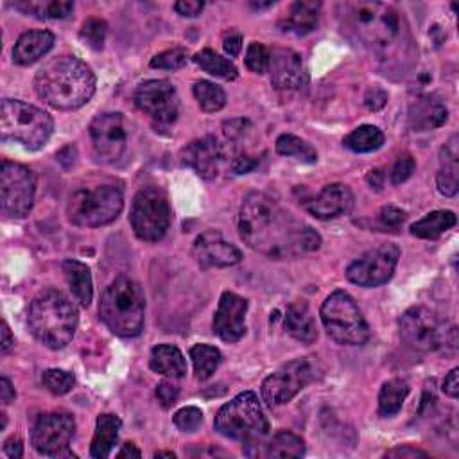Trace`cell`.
<instances>
[{"instance_id":"cell-38","label":"cell","mask_w":459,"mask_h":459,"mask_svg":"<svg viewBox=\"0 0 459 459\" xmlns=\"http://www.w3.org/2000/svg\"><path fill=\"white\" fill-rule=\"evenodd\" d=\"M276 153L287 158H296L305 164H314L318 160L316 149L294 135H282L276 140Z\"/></svg>"},{"instance_id":"cell-46","label":"cell","mask_w":459,"mask_h":459,"mask_svg":"<svg viewBox=\"0 0 459 459\" xmlns=\"http://www.w3.org/2000/svg\"><path fill=\"white\" fill-rule=\"evenodd\" d=\"M225 130V135L230 142H239L242 139H246V135L253 130L250 121H244V119H234V121H228L225 123L223 126Z\"/></svg>"},{"instance_id":"cell-29","label":"cell","mask_w":459,"mask_h":459,"mask_svg":"<svg viewBox=\"0 0 459 459\" xmlns=\"http://www.w3.org/2000/svg\"><path fill=\"white\" fill-rule=\"evenodd\" d=\"M12 6L17 12L40 21H64L74 12V3H67V0H21Z\"/></svg>"},{"instance_id":"cell-47","label":"cell","mask_w":459,"mask_h":459,"mask_svg":"<svg viewBox=\"0 0 459 459\" xmlns=\"http://www.w3.org/2000/svg\"><path fill=\"white\" fill-rule=\"evenodd\" d=\"M178 396H180V387H178L174 382L164 380V382L158 384V387H157V398H158V402L162 404L164 409L173 407V405L176 404Z\"/></svg>"},{"instance_id":"cell-11","label":"cell","mask_w":459,"mask_h":459,"mask_svg":"<svg viewBox=\"0 0 459 459\" xmlns=\"http://www.w3.org/2000/svg\"><path fill=\"white\" fill-rule=\"evenodd\" d=\"M171 205L164 191L158 187L139 191L132 205L130 223L140 241L158 242L164 239L171 226Z\"/></svg>"},{"instance_id":"cell-12","label":"cell","mask_w":459,"mask_h":459,"mask_svg":"<svg viewBox=\"0 0 459 459\" xmlns=\"http://www.w3.org/2000/svg\"><path fill=\"white\" fill-rule=\"evenodd\" d=\"M37 178L31 169L21 164L4 162L0 173V205L8 217H26L35 203Z\"/></svg>"},{"instance_id":"cell-22","label":"cell","mask_w":459,"mask_h":459,"mask_svg":"<svg viewBox=\"0 0 459 459\" xmlns=\"http://www.w3.org/2000/svg\"><path fill=\"white\" fill-rule=\"evenodd\" d=\"M352 205H353L352 191L343 183H332V185H327L314 200L307 203V212L316 219L327 221V219H336L339 216L348 214Z\"/></svg>"},{"instance_id":"cell-16","label":"cell","mask_w":459,"mask_h":459,"mask_svg":"<svg viewBox=\"0 0 459 459\" xmlns=\"http://www.w3.org/2000/svg\"><path fill=\"white\" fill-rule=\"evenodd\" d=\"M90 139L96 157L105 164H115L126 151L128 130L121 114H103L90 124Z\"/></svg>"},{"instance_id":"cell-25","label":"cell","mask_w":459,"mask_h":459,"mask_svg":"<svg viewBox=\"0 0 459 459\" xmlns=\"http://www.w3.org/2000/svg\"><path fill=\"white\" fill-rule=\"evenodd\" d=\"M55 47V35L46 30H35L24 33L13 47V62L28 67L42 60Z\"/></svg>"},{"instance_id":"cell-36","label":"cell","mask_w":459,"mask_h":459,"mask_svg":"<svg viewBox=\"0 0 459 459\" xmlns=\"http://www.w3.org/2000/svg\"><path fill=\"white\" fill-rule=\"evenodd\" d=\"M344 148H348L353 153H371L382 148L384 144V133L377 126H359L344 139Z\"/></svg>"},{"instance_id":"cell-28","label":"cell","mask_w":459,"mask_h":459,"mask_svg":"<svg viewBox=\"0 0 459 459\" xmlns=\"http://www.w3.org/2000/svg\"><path fill=\"white\" fill-rule=\"evenodd\" d=\"M64 268V275L67 278V284L72 291L74 300L81 305V307H89L92 303L94 298V284H92V273L90 268L80 260H65L62 264Z\"/></svg>"},{"instance_id":"cell-26","label":"cell","mask_w":459,"mask_h":459,"mask_svg":"<svg viewBox=\"0 0 459 459\" xmlns=\"http://www.w3.org/2000/svg\"><path fill=\"white\" fill-rule=\"evenodd\" d=\"M457 160H459V139H457V135H454L441 148V153H439L441 167L436 174L438 191L446 198L455 196L457 189H459V162Z\"/></svg>"},{"instance_id":"cell-32","label":"cell","mask_w":459,"mask_h":459,"mask_svg":"<svg viewBox=\"0 0 459 459\" xmlns=\"http://www.w3.org/2000/svg\"><path fill=\"white\" fill-rule=\"evenodd\" d=\"M455 214L450 210H436L411 226V234L418 239H436L455 226Z\"/></svg>"},{"instance_id":"cell-44","label":"cell","mask_w":459,"mask_h":459,"mask_svg":"<svg viewBox=\"0 0 459 459\" xmlns=\"http://www.w3.org/2000/svg\"><path fill=\"white\" fill-rule=\"evenodd\" d=\"M201 423H203V412L194 405L183 407L174 414V425L183 432H196L201 427Z\"/></svg>"},{"instance_id":"cell-57","label":"cell","mask_w":459,"mask_h":459,"mask_svg":"<svg viewBox=\"0 0 459 459\" xmlns=\"http://www.w3.org/2000/svg\"><path fill=\"white\" fill-rule=\"evenodd\" d=\"M13 344H15V339L12 336V330H10L8 323L4 321L3 323V355H8L10 350L13 348Z\"/></svg>"},{"instance_id":"cell-56","label":"cell","mask_w":459,"mask_h":459,"mask_svg":"<svg viewBox=\"0 0 459 459\" xmlns=\"http://www.w3.org/2000/svg\"><path fill=\"white\" fill-rule=\"evenodd\" d=\"M15 396H17V393H15V387L12 386V382L6 377L0 378V400H3V404L4 405L12 404L15 400Z\"/></svg>"},{"instance_id":"cell-30","label":"cell","mask_w":459,"mask_h":459,"mask_svg":"<svg viewBox=\"0 0 459 459\" xmlns=\"http://www.w3.org/2000/svg\"><path fill=\"white\" fill-rule=\"evenodd\" d=\"M123 427V421L117 414H99L98 416V425H96V434L92 439L90 446V455L96 459H105L112 454L114 446L117 445L119 439V430Z\"/></svg>"},{"instance_id":"cell-41","label":"cell","mask_w":459,"mask_h":459,"mask_svg":"<svg viewBox=\"0 0 459 459\" xmlns=\"http://www.w3.org/2000/svg\"><path fill=\"white\" fill-rule=\"evenodd\" d=\"M106 35H108V26L105 21L101 19H89L85 24H83V30H81V38L83 42L94 49V51H101L105 47V42H106Z\"/></svg>"},{"instance_id":"cell-35","label":"cell","mask_w":459,"mask_h":459,"mask_svg":"<svg viewBox=\"0 0 459 459\" xmlns=\"http://www.w3.org/2000/svg\"><path fill=\"white\" fill-rule=\"evenodd\" d=\"M305 454V441L289 430L276 432L266 445L268 457H302Z\"/></svg>"},{"instance_id":"cell-21","label":"cell","mask_w":459,"mask_h":459,"mask_svg":"<svg viewBox=\"0 0 459 459\" xmlns=\"http://www.w3.org/2000/svg\"><path fill=\"white\" fill-rule=\"evenodd\" d=\"M183 166L194 169L198 176L212 180L219 174L221 164L225 162V148L216 137H203L191 142L182 151Z\"/></svg>"},{"instance_id":"cell-27","label":"cell","mask_w":459,"mask_h":459,"mask_svg":"<svg viewBox=\"0 0 459 459\" xmlns=\"http://www.w3.org/2000/svg\"><path fill=\"white\" fill-rule=\"evenodd\" d=\"M285 330L300 343L312 344L318 339L316 321L310 314L307 302L296 300L287 307L285 312Z\"/></svg>"},{"instance_id":"cell-8","label":"cell","mask_w":459,"mask_h":459,"mask_svg":"<svg viewBox=\"0 0 459 459\" xmlns=\"http://www.w3.org/2000/svg\"><path fill=\"white\" fill-rule=\"evenodd\" d=\"M402 341L416 352H436V350H455L457 332L454 325H446L436 312L427 307L416 305L407 309L400 321Z\"/></svg>"},{"instance_id":"cell-39","label":"cell","mask_w":459,"mask_h":459,"mask_svg":"<svg viewBox=\"0 0 459 459\" xmlns=\"http://www.w3.org/2000/svg\"><path fill=\"white\" fill-rule=\"evenodd\" d=\"M194 98L200 105V108L207 114H216L225 108L226 105V94L221 87L210 81H198L192 89Z\"/></svg>"},{"instance_id":"cell-15","label":"cell","mask_w":459,"mask_h":459,"mask_svg":"<svg viewBox=\"0 0 459 459\" xmlns=\"http://www.w3.org/2000/svg\"><path fill=\"white\" fill-rule=\"evenodd\" d=\"M76 432V420L69 412L42 414L31 432V443L38 454L47 457L72 455L69 445Z\"/></svg>"},{"instance_id":"cell-14","label":"cell","mask_w":459,"mask_h":459,"mask_svg":"<svg viewBox=\"0 0 459 459\" xmlns=\"http://www.w3.org/2000/svg\"><path fill=\"white\" fill-rule=\"evenodd\" d=\"M400 259L398 246L386 242L380 244L359 259H355L348 269L346 278L359 287H378L391 280Z\"/></svg>"},{"instance_id":"cell-49","label":"cell","mask_w":459,"mask_h":459,"mask_svg":"<svg viewBox=\"0 0 459 459\" xmlns=\"http://www.w3.org/2000/svg\"><path fill=\"white\" fill-rule=\"evenodd\" d=\"M203 10H205V4L200 3V0H182V3L174 4V12L182 17H189V19L201 15Z\"/></svg>"},{"instance_id":"cell-19","label":"cell","mask_w":459,"mask_h":459,"mask_svg":"<svg viewBox=\"0 0 459 459\" xmlns=\"http://www.w3.org/2000/svg\"><path fill=\"white\" fill-rule=\"evenodd\" d=\"M268 72L276 90H300L309 81L303 60L293 49L276 47L269 51Z\"/></svg>"},{"instance_id":"cell-23","label":"cell","mask_w":459,"mask_h":459,"mask_svg":"<svg viewBox=\"0 0 459 459\" xmlns=\"http://www.w3.org/2000/svg\"><path fill=\"white\" fill-rule=\"evenodd\" d=\"M319 10L321 3H316V0H298V3H293L280 19L282 31L298 37L312 33L318 28Z\"/></svg>"},{"instance_id":"cell-18","label":"cell","mask_w":459,"mask_h":459,"mask_svg":"<svg viewBox=\"0 0 459 459\" xmlns=\"http://www.w3.org/2000/svg\"><path fill=\"white\" fill-rule=\"evenodd\" d=\"M246 314L248 300L235 293H223L219 307L214 316V334H217L225 343H237L246 334Z\"/></svg>"},{"instance_id":"cell-48","label":"cell","mask_w":459,"mask_h":459,"mask_svg":"<svg viewBox=\"0 0 459 459\" xmlns=\"http://www.w3.org/2000/svg\"><path fill=\"white\" fill-rule=\"evenodd\" d=\"M380 221L387 228H398L405 221V212L396 207H384L380 210Z\"/></svg>"},{"instance_id":"cell-4","label":"cell","mask_w":459,"mask_h":459,"mask_svg":"<svg viewBox=\"0 0 459 459\" xmlns=\"http://www.w3.org/2000/svg\"><path fill=\"white\" fill-rule=\"evenodd\" d=\"M78 309L56 289H46L35 296L30 307L28 323L31 334L47 348H65L78 328Z\"/></svg>"},{"instance_id":"cell-1","label":"cell","mask_w":459,"mask_h":459,"mask_svg":"<svg viewBox=\"0 0 459 459\" xmlns=\"http://www.w3.org/2000/svg\"><path fill=\"white\" fill-rule=\"evenodd\" d=\"M337 15L343 33L373 56L386 74L404 76L412 67L414 38L404 13L395 6L359 0L339 4Z\"/></svg>"},{"instance_id":"cell-53","label":"cell","mask_w":459,"mask_h":459,"mask_svg":"<svg viewBox=\"0 0 459 459\" xmlns=\"http://www.w3.org/2000/svg\"><path fill=\"white\" fill-rule=\"evenodd\" d=\"M459 370L457 368H454L446 377H445V380H443V391H445V395L446 396H450V398H457V395H459Z\"/></svg>"},{"instance_id":"cell-40","label":"cell","mask_w":459,"mask_h":459,"mask_svg":"<svg viewBox=\"0 0 459 459\" xmlns=\"http://www.w3.org/2000/svg\"><path fill=\"white\" fill-rule=\"evenodd\" d=\"M42 384L53 395H67L69 391H72V387L76 384V377L71 371L53 368V370H46L42 373Z\"/></svg>"},{"instance_id":"cell-55","label":"cell","mask_w":459,"mask_h":459,"mask_svg":"<svg viewBox=\"0 0 459 459\" xmlns=\"http://www.w3.org/2000/svg\"><path fill=\"white\" fill-rule=\"evenodd\" d=\"M4 452L12 459H21L24 455V441L19 436H12L4 445Z\"/></svg>"},{"instance_id":"cell-58","label":"cell","mask_w":459,"mask_h":459,"mask_svg":"<svg viewBox=\"0 0 459 459\" xmlns=\"http://www.w3.org/2000/svg\"><path fill=\"white\" fill-rule=\"evenodd\" d=\"M140 455H142L140 450H139L133 443L123 445V448H121L119 454H117V457H140Z\"/></svg>"},{"instance_id":"cell-51","label":"cell","mask_w":459,"mask_h":459,"mask_svg":"<svg viewBox=\"0 0 459 459\" xmlns=\"http://www.w3.org/2000/svg\"><path fill=\"white\" fill-rule=\"evenodd\" d=\"M429 454L420 450V448H414L411 445H404V446H395L391 450H387L384 454V457H395V459H416V457H427Z\"/></svg>"},{"instance_id":"cell-7","label":"cell","mask_w":459,"mask_h":459,"mask_svg":"<svg viewBox=\"0 0 459 459\" xmlns=\"http://www.w3.org/2000/svg\"><path fill=\"white\" fill-rule=\"evenodd\" d=\"M123 208V191L112 183H105L76 191L69 200L67 216L76 226L99 228L114 223Z\"/></svg>"},{"instance_id":"cell-6","label":"cell","mask_w":459,"mask_h":459,"mask_svg":"<svg viewBox=\"0 0 459 459\" xmlns=\"http://www.w3.org/2000/svg\"><path fill=\"white\" fill-rule=\"evenodd\" d=\"M55 130L53 117L22 101L4 99L0 108V133L3 140L17 142L26 149H42Z\"/></svg>"},{"instance_id":"cell-17","label":"cell","mask_w":459,"mask_h":459,"mask_svg":"<svg viewBox=\"0 0 459 459\" xmlns=\"http://www.w3.org/2000/svg\"><path fill=\"white\" fill-rule=\"evenodd\" d=\"M135 105L162 124H171L180 114V98L176 89L164 80H149L139 85Z\"/></svg>"},{"instance_id":"cell-37","label":"cell","mask_w":459,"mask_h":459,"mask_svg":"<svg viewBox=\"0 0 459 459\" xmlns=\"http://www.w3.org/2000/svg\"><path fill=\"white\" fill-rule=\"evenodd\" d=\"M191 359L194 364V373L200 380H207L210 378L216 370L221 364V352L216 346L210 344H194L191 348Z\"/></svg>"},{"instance_id":"cell-33","label":"cell","mask_w":459,"mask_h":459,"mask_svg":"<svg viewBox=\"0 0 459 459\" xmlns=\"http://www.w3.org/2000/svg\"><path fill=\"white\" fill-rule=\"evenodd\" d=\"M409 395V386L402 378H391L382 384L378 393V414L387 418L395 416Z\"/></svg>"},{"instance_id":"cell-42","label":"cell","mask_w":459,"mask_h":459,"mask_svg":"<svg viewBox=\"0 0 459 459\" xmlns=\"http://www.w3.org/2000/svg\"><path fill=\"white\" fill-rule=\"evenodd\" d=\"M187 62H189V53L182 47H174V49L157 55L151 60V67L160 69V71H178V69L185 67Z\"/></svg>"},{"instance_id":"cell-10","label":"cell","mask_w":459,"mask_h":459,"mask_svg":"<svg viewBox=\"0 0 459 459\" xmlns=\"http://www.w3.org/2000/svg\"><path fill=\"white\" fill-rule=\"evenodd\" d=\"M319 316L327 334L339 344L361 346L371 336L361 309L344 291H334L323 302Z\"/></svg>"},{"instance_id":"cell-54","label":"cell","mask_w":459,"mask_h":459,"mask_svg":"<svg viewBox=\"0 0 459 459\" xmlns=\"http://www.w3.org/2000/svg\"><path fill=\"white\" fill-rule=\"evenodd\" d=\"M223 47L226 51L228 56L232 58H237L241 55V49H242V37L239 33H230L225 42H223Z\"/></svg>"},{"instance_id":"cell-43","label":"cell","mask_w":459,"mask_h":459,"mask_svg":"<svg viewBox=\"0 0 459 459\" xmlns=\"http://www.w3.org/2000/svg\"><path fill=\"white\" fill-rule=\"evenodd\" d=\"M244 60L250 71H253L255 74H264L268 72V65H269V51L262 44L253 42L250 44Z\"/></svg>"},{"instance_id":"cell-34","label":"cell","mask_w":459,"mask_h":459,"mask_svg":"<svg viewBox=\"0 0 459 459\" xmlns=\"http://www.w3.org/2000/svg\"><path fill=\"white\" fill-rule=\"evenodd\" d=\"M194 62H196V65L200 69H203L210 76L225 80V81H234L239 76L237 67L228 58H223L221 55H217V53H214L210 49H205V51L198 53L194 56Z\"/></svg>"},{"instance_id":"cell-9","label":"cell","mask_w":459,"mask_h":459,"mask_svg":"<svg viewBox=\"0 0 459 459\" xmlns=\"http://www.w3.org/2000/svg\"><path fill=\"white\" fill-rule=\"evenodd\" d=\"M216 430L230 439L251 443L269 432V421L253 391H244L225 404L214 421Z\"/></svg>"},{"instance_id":"cell-45","label":"cell","mask_w":459,"mask_h":459,"mask_svg":"<svg viewBox=\"0 0 459 459\" xmlns=\"http://www.w3.org/2000/svg\"><path fill=\"white\" fill-rule=\"evenodd\" d=\"M414 169H416V162H414V158L411 155L398 157V160L395 162V166H393V169L389 173L391 174V182L395 185H400V183L407 182L411 178V174L414 173Z\"/></svg>"},{"instance_id":"cell-59","label":"cell","mask_w":459,"mask_h":459,"mask_svg":"<svg viewBox=\"0 0 459 459\" xmlns=\"http://www.w3.org/2000/svg\"><path fill=\"white\" fill-rule=\"evenodd\" d=\"M157 457H174V452H157Z\"/></svg>"},{"instance_id":"cell-3","label":"cell","mask_w":459,"mask_h":459,"mask_svg":"<svg viewBox=\"0 0 459 459\" xmlns=\"http://www.w3.org/2000/svg\"><path fill=\"white\" fill-rule=\"evenodd\" d=\"M35 90L56 110H78L94 98L96 76L80 58L58 56L37 72Z\"/></svg>"},{"instance_id":"cell-24","label":"cell","mask_w":459,"mask_h":459,"mask_svg":"<svg viewBox=\"0 0 459 459\" xmlns=\"http://www.w3.org/2000/svg\"><path fill=\"white\" fill-rule=\"evenodd\" d=\"M448 112L436 96H421L409 108V126L414 132H430L446 123Z\"/></svg>"},{"instance_id":"cell-20","label":"cell","mask_w":459,"mask_h":459,"mask_svg":"<svg viewBox=\"0 0 459 459\" xmlns=\"http://www.w3.org/2000/svg\"><path fill=\"white\" fill-rule=\"evenodd\" d=\"M192 257L201 268H230L242 260V253L232 242H228L221 232H203L192 248Z\"/></svg>"},{"instance_id":"cell-2","label":"cell","mask_w":459,"mask_h":459,"mask_svg":"<svg viewBox=\"0 0 459 459\" xmlns=\"http://www.w3.org/2000/svg\"><path fill=\"white\" fill-rule=\"evenodd\" d=\"M241 239L257 253L284 260L319 250L321 237L264 192L246 196L239 212Z\"/></svg>"},{"instance_id":"cell-13","label":"cell","mask_w":459,"mask_h":459,"mask_svg":"<svg viewBox=\"0 0 459 459\" xmlns=\"http://www.w3.org/2000/svg\"><path fill=\"white\" fill-rule=\"evenodd\" d=\"M316 377L318 366L312 359H294L262 382V398L271 407L284 405L314 382Z\"/></svg>"},{"instance_id":"cell-50","label":"cell","mask_w":459,"mask_h":459,"mask_svg":"<svg viewBox=\"0 0 459 459\" xmlns=\"http://www.w3.org/2000/svg\"><path fill=\"white\" fill-rule=\"evenodd\" d=\"M386 103H387V94H386L380 87H371V89H368V92H366V96H364V105H366L370 110L377 112V110H380Z\"/></svg>"},{"instance_id":"cell-5","label":"cell","mask_w":459,"mask_h":459,"mask_svg":"<svg viewBox=\"0 0 459 459\" xmlns=\"http://www.w3.org/2000/svg\"><path fill=\"white\" fill-rule=\"evenodd\" d=\"M99 314L105 325L121 337H135L144 328L146 298L130 276L115 278L101 296Z\"/></svg>"},{"instance_id":"cell-31","label":"cell","mask_w":459,"mask_h":459,"mask_svg":"<svg viewBox=\"0 0 459 459\" xmlns=\"http://www.w3.org/2000/svg\"><path fill=\"white\" fill-rule=\"evenodd\" d=\"M149 366L155 373L182 378L187 375V361L178 346L173 344H158L151 352Z\"/></svg>"},{"instance_id":"cell-52","label":"cell","mask_w":459,"mask_h":459,"mask_svg":"<svg viewBox=\"0 0 459 459\" xmlns=\"http://www.w3.org/2000/svg\"><path fill=\"white\" fill-rule=\"evenodd\" d=\"M257 166H259V158L244 153V155H241V157H237V158L234 160L232 169H234V173H237V174H246V173H251Z\"/></svg>"}]
</instances>
